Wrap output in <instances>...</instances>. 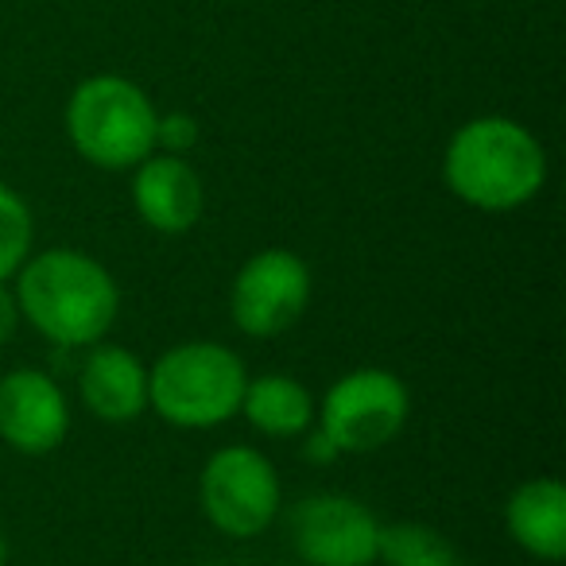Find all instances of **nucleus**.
I'll return each mask as SVG.
<instances>
[{
	"instance_id": "obj_7",
	"label": "nucleus",
	"mask_w": 566,
	"mask_h": 566,
	"mask_svg": "<svg viewBox=\"0 0 566 566\" xmlns=\"http://www.w3.org/2000/svg\"><path fill=\"white\" fill-rule=\"evenodd\" d=\"M311 303V268L292 249H264L241 264L229 292L233 323L249 338L292 331Z\"/></svg>"
},
{
	"instance_id": "obj_4",
	"label": "nucleus",
	"mask_w": 566,
	"mask_h": 566,
	"mask_svg": "<svg viewBox=\"0 0 566 566\" xmlns=\"http://www.w3.org/2000/svg\"><path fill=\"white\" fill-rule=\"evenodd\" d=\"M244 361L221 342H182L148 369V408L171 427L210 431L241 411Z\"/></svg>"
},
{
	"instance_id": "obj_11",
	"label": "nucleus",
	"mask_w": 566,
	"mask_h": 566,
	"mask_svg": "<svg viewBox=\"0 0 566 566\" xmlns=\"http://www.w3.org/2000/svg\"><path fill=\"white\" fill-rule=\"evenodd\" d=\"M78 392L102 423H133L148 408V369L133 349L97 342L82 361Z\"/></svg>"
},
{
	"instance_id": "obj_19",
	"label": "nucleus",
	"mask_w": 566,
	"mask_h": 566,
	"mask_svg": "<svg viewBox=\"0 0 566 566\" xmlns=\"http://www.w3.org/2000/svg\"><path fill=\"white\" fill-rule=\"evenodd\" d=\"M4 558H9V547H4V535H0V566H4Z\"/></svg>"
},
{
	"instance_id": "obj_17",
	"label": "nucleus",
	"mask_w": 566,
	"mask_h": 566,
	"mask_svg": "<svg viewBox=\"0 0 566 566\" xmlns=\"http://www.w3.org/2000/svg\"><path fill=\"white\" fill-rule=\"evenodd\" d=\"M20 326V307H17V295L9 292V283H0V346L12 342Z\"/></svg>"
},
{
	"instance_id": "obj_10",
	"label": "nucleus",
	"mask_w": 566,
	"mask_h": 566,
	"mask_svg": "<svg viewBox=\"0 0 566 566\" xmlns=\"http://www.w3.org/2000/svg\"><path fill=\"white\" fill-rule=\"evenodd\" d=\"M133 206L156 233L179 237L198 226L202 218V179L182 156L171 151H151L136 164L133 175Z\"/></svg>"
},
{
	"instance_id": "obj_5",
	"label": "nucleus",
	"mask_w": 566,
	"mask_h": 566,
	"mask_svg": "<svg viewBox=\"0 0 566 566\" xmlns=\"http://www.w3.org/2000/svg\"><path fill=\"white\" fill-rule=\"evenodd\" d=\"M411 396L396 373L354 369L331 385L318 408V431L338 454H373L403 431Z\"/></svg>"
},
{
	"instance_id": "obj_22",
	"label": "nucleus",
	"mask_w": 566,
	"mask_h": 566,
	"mask_svg": "<svg viewBox=\"0 0 566 566\" xmlns=\"http://www.w3.org/2000/svg\"><path fill=\"white\" fill-rule=\"evenodd\" d=\"M454 566H462V563H454Z\"/></svg>"
},
{
	"instance_id": "obj_21",
	"label": "nucleus",
	"mask_w": 566,
	"mask_h": 566,
	"mask_svg": "<svg viewBox=\"0 0 566 566\" xmlns=\"http://www.w3.org/2000/svg\"><path fill=\"white\" fill-rule=\"evenodd\" d=\"M292 566H307V563H292Z\"/></svg>"
},
{
	"instance_id": "obj_3",
	"label": "nucleus",
	"mask_w": 566,
	"mask_h": 566,
	"mask_svg": "<svg viewBox=\"0 0 566 566\" xmlns=\"http://www.w3.org/2000/svg\"><path fill=\"white\" fill-rule=\"evenodd\" d=\"M159 109L125 74H94L66 102V136L86 164L128 171L156 151Z\"/></svg>"
},
{
	"instance_id": "obj_8",
	"label": "nucleus",
	"mask_w": 566,
	"mask_h": 566,
	"mask_svg": "<svg viewBox=\"0 0 566 566\" xmlns=\"http://www.w3.org/2000/svg\"><path fill=\"white\" fill-rule=\"evenodd\" d=\"M292 543L307 566H373L380 524L354 496L318 493L295 504Z\"/></svg>"
},
{
	"instance_id": "obj_16",
	"label": "nucleus",
	"mask_w": 566,
	"mask_h": 566,
	"mask_svg": "<svg viewBox=\"0 0 566 566\" xmlns=\"http://www.w3.org/2000/svg\"><path fill=\"white\" fill-rule=\"evenodd\" d=\"M198 144V120L182 109H171V113H159L156 120V148L171 151V156H182L187 148Z\"/></svg>"
},
{
	"instance_id": "obj_12",
	"label": "nucleus",
	"mask_w": 566,
	"mask_h": 566,
	"mask_svg": "<svg viewBox=\"0 0 566 566\" xmlns=\"http://www.w3.org/2000/svg\"><path fill=\"white\" fill-rule=\"evenodd\" d=\"M504 524L520 551L543 563L566 555V489L555 478H532L509 496Z\"/></svg>"
},
{
	"instance_id": "obj_14",
	"label": "nucleus",
	"mask_w": 566,
	"mask_h": 566,
	"mask_svg": "<svg viewBox=\"0 0 566 566\" xmlns=\"http://www.w3.org/2000/svg\"><path fill=\"white\" fill-rule=\"evenodd\" d=\"M377 558L388 566H454L458 551L442 532L427 524H388L380 527Z\"/></svg>"
},
{
	"instance_id": "obj_18",
	"label": "nucleus",
	"mask_w": 566,
	"mask_h": 566,
	"mask_svg": "<svg viewBox=\"0 0 566 566\" xmlns=\"http://www.w3.org/2000/svg\"><path fill=\"white\" fill-rule=\"evenodd\" d=\"M307 458L311 462H331V458H338V450H334V442L318 431V434H311V442H307Z\"/></svg>"
},
{
	"instance_id": "obj_15",
	"label": "nucleus",
	"mask_w": 566,
	"mask_h": 566,
	"mask_svg": "<svg viewBox=\"0 0 566 566\" xmlns=\"http://www.w3.org/2000/svg\"><path fill=\"white\" fill-rule=\"evenodd\" d=\"M32 210L28 202L0 182V283H9L20 272L28 256H32Z\"/></svg>"
},
{
	"instance_id": "obj_2",
	"label": "nucleus",
	"mask_w": 566,
	"mask_h": 566,
	"mask_svg": "<svg viewBox=\"0 0 566 566\" xmlns=\"http://www.w3.org/2000/svg\"><path fill=\"white\" fill-rule=\"evenodd\" d=\"M442 179L473 210H520L547 182V151L520 120L473 117L450 136L442 151Z\"/></svg>"
},
{
	"instance_id": "obj_6",
	"label": "nucleus",
	"mask_w": 566,
	"mask_h": 566,
	"mask_svg": "<svg viewBox=\"0 0 566 566\" xmlns=\"http://www.w3.org/2000/svg\"><path fill=\"white\" fill-rule=\"evenodd\" d=\"M202 512L221 535L233 539H252L268 532L272 520L280 516V473L260 450L252 447H221L210 454L198 481Z\"/></svg>"
},
{
	"instance_id": "obj_20",
	"label": "nucleus",
	"mask_w": 566,
	"mask_h": 566,
	"mask_svg": "<svg viewBox=\"0 0 566 566\" xmlns=\"http://www.w3.org/2000/svg\"><path fill=\"white\" fill-rule=\"evenodd\" d=\"M210 566H226V563H210Z\"/></svg>"
},
{
	"instance_id": "obj_9",
	"label": "nucleus",
	"mask_w": 566,
	"mask_h": 566,
	"mask_svg": "<svg viewBox=\"0 0 566 566\" xmlns=\"http://www.w3.org/2000/svg\"><path fill=\"white\" fill-rule=\"evenodd\" d=\"M71 431V403L63 388L40 369L0 377V439L20 454H51Z\"/></svg>"
},
{
	"instance_id": "obj_1",
	"label": "nucleus",
	"mask_w": 566,
	"mask_h": 566,
	"mask_svg": "<svg viewBox=\"0 0 566 566\" xmlns=\"http://www.w3.org/2000/svg\"><path fill=\"white\" fill-rule=\"evenodd\" d=\"M20 318L63 349H86L109 334L120 311L117 280L82 249H43L17 272Z\"/></svg>"
},
{
	"instance_id": "obj_13",
	"label": "nucleus",
	"mask_w": 566,
	"mask_h": 566,
	"mask_svg": "<svg viewBox=\"0 0 566 566\" xmlns=\"http://www.w3.org/2000/svg\"><path fill=\"white\" fill-rule=\"evenodd\" d=\"M241 416L268 439H295L315 423V396L307 392L303 380L264 373L244 385Z\"/></svg>"
}]
</instances>
